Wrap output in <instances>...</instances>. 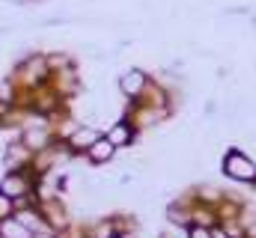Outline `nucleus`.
<instances>
[{"mask_svg": "<svg viewBox=\"0 0 256 238\" xmlns=\"http://www.w3.org/2000/svg\"><path fill=\"white\" fill-rule=\"evenodd\" d=\"M224 173L232 178V182L256 184V161L254 158H248L244 152L232 149V152H226V158H224Z\"/></svg>", "mask_w": 256, "mask_h": 238, "instance_id": "obj_1", "label": "nucleus"}, {"mask_svg": "<svg viewBox=\"0 0 256 238\" xmlns=\"http://www.w3.org/2000/svg\"><path fill=\"white\" fill-rule=\"evenodd\" d=\"M146 84H149V78L143 72H126L120 78V90H122V96H128V98H140L143 90H146Z\"/></svg>", "mask_w": 256, "mask_h": 238, "instance_id": "obj_2", "label": "nucleus"}, {"mask_svg": "<svg viewBox=\"0 0 256 238\" xmlns=\"http://www.w3.org/2000/svg\"><path fill=\"white\" fill-rule=\"evenodd\" d=\"M30 184L21 173H9L6 178H0V194H6L9 200H21V194H27Z\"/></svg>", "mask_w": 256, "mask_h": 238, "instance_id": "obj_3", "label": "nucleus"}, {"mask_svg": "<svg viewBox=\"0 0 256 238\" xmlns=\"http://www.w3.org/2000/svg\"><path fill=\"white\" fill-rule=\"evenodd\" d=\"M114 152H116V146H114L108 137H98V140L86 149V158H90L92 164H108V161L114 158Z\"/></svg>", "mask_w": 256, "mask_h": 238, "instance_id": "obj_4", "label": "nucleus"}, {"mask_svg": "<svg viewBox=\"0 0 256 238\" xmlns=\"http://www.w3.org/2000/svg\"><path fill=\"white\" fill-rule=\"evenodd\" d=\"M108 140H110L114 146H131V140H134V128H131L128 122H116V125L108 131Z\"/></svg>", "mask_w": 256, "mask_h": 238, "instance_id": "obj_5", "label": "nucleus"}, {"mask_svg": "<svg viewBox=\"0 0 256 238\" xmlns=\"http://www.w3.org/2000/svg\"><path fill=\"white\" fill-rule=\"evenodd\" d=\"M96 140H98V131H96V128H84V125H80V128L72 134V140H68V143H72V149H90Z\"/></svg>", "mask_w": 256, "mask_h": 238, "instance_id": "obj_6", "label": "nucleus"}, {"mask_svg": "<svg viewBox=\"0 0 256 238\" xmlns=\"http://www.w3.org/2000/svg\"><path fill=\"white\" fill-rule=\"evenodd\" d=\"M0 236L3 238H36L27 226H21L15 218H9V220H0Z\"/></svg>", "mask_w": 256, "mask_h": 238, "instance_id": "obj_7", "label": "nucleus"}, {"mask_svg": "<svg viewBox=\"0 0 256 238\" xmlns=\"http://www.w3.org/2000/svg\"><path fill=\"white\" fill-rule=\"evenodd\" d=\"M24 143H27L30 149H45V146H48V134H45V131H27V134H24Z\"/></svg>", "mask_w": 256, "mask_h": 238, "instance_id": "obj_8", "label": "nucleus"}, {"mask_svg": "<svg viewBox=\"0 0 256 238\" xmlns=\"http://www.w3.org/2000/svg\"><path fill=\"white\" fill-rule=\"evenodd\" d=\"M12 212H15V200H9L6 194H0V220H9Z\"/></svg>", "mask_w": 256, "mask_h": 238, "instance_id": "obj_9", "label": "nucleus"}, {"mask_svg": "<svg viewBox=\"0 0 256 238\" xmlns=\"http://www.w3.org/2000/svg\"><path fill=\"white\" fill-rule=\"evenodd\" d=\"M185 238H212V230H208V226H188V230H185Z\"/></svg>", "mask_w": 256, "mask_h": 238, "instance_id": "obj_10", "label": "nucleus"}, {"mask_svg": "<svg viewBox=\"0 0 256 238\" xmlns=\"http://www.w3.org/2000/svg\"><path fill=\"white\" fill-rule=\"evenodd\" d=\"M212 238H230V236H226V232H224V226H220V224H218V226H214V230H212Z\"/></svg>", "mask_w": 256, "mask_h": 238, "instance_id": "obj_11", "label": "nucleus"}, {"mask_svg": "<svg viewBox=\"0 0 256 238\" xmlns=\"http://www.w3.org/2000/svg\"><path fill=\"white\" fill-rule=\"evenodd\" d=\"M110 238H120V236H110Z\"/></svg>", "mask_w": 256, "mask_h": 238, "instance_id": "obj_12", "label": "nucleus"}]
</instances>
